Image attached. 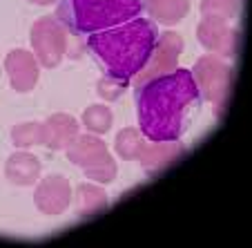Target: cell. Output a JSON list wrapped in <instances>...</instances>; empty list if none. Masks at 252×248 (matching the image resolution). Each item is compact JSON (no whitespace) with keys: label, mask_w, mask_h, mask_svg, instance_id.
Here are the masks:
<instances>
[{"label":"cell","mask_w":252,"mask_h":248,"mask_svg":"<svg viewBox=\"0 0 252 248\" xmlns=\"http://www.w3.org/2000/svg\"><path fill=\"white\" fill-rule=\"evenodd\" d=\"M141 134L148 141H176L188 125V114L199 107L201 94L192 72L176 67L174 72L150 78L134 90Z\"/></svg>","instance_id":"6da1fadb"},{"label":"cell","mask_w":252,"mask_h":248,"mask_svg":"<svg viewBox=\"0 0 252 248\" xmlns=\"http://www.w3.org/2000/svg\"><path fill=\"white\" fill-rule=\"evenodd\" d=\"M158 38V29L150 18H132L112 29L85 36V49L96 58L103 72L132 85V78L143 70Z\"/></svg>","instance_id":"7a4b0ae2"},{"label":"cell","mask_w":252,"mask_h":248,"mask_svg":"<svg viewBox=\"0 0 252 248\" xmlns=\"http://www.w3.org/2000/svg\"><path fill=\"white\" fill-rule=\"evenodd\" d=\"M141 9L143 0H61L56 20L67 32L90 36L136 18Z\"/></svg>","instance_id":"3957f363"},{"label":"cell","mask_w":252,"mask_h":248,"mask_svg":"<svg viewBox=\"0 0 252 248\" xmlns=\"http://www.w3.org/2000/svg\"><path fill=\"white\" fill-rule=\"evenodd\" d=\"M190 72L196 87H199L201 99L210 101L214 105V116L219 119L223 114L225 103H228L232 67L217 54H205V56L196 58L194 70H190Z\"/></svg>","instance_id":"277c9868"},{"label":"cell","mask_w":252,"mask_h":248,"mask_svg":"<svg viewBox=\"0 0 252 248\" xmlns=\"http://www.w3.org/2000/svg\"><path fill=\"white\" fill-rule=\"evenodd\" d=\"M32 47L36 61L52 70L63 61L67 49V29L54 16L38 18L32 25Z\"/></svg>","instance_id":"5b68a950"},{"label":"cell","mask_w":252,"mask_h":248,"mask_svg":"<svg viewBox=\"0 0 252 248\" xmlns=\"http://www.w3.org/2000/svg\"><path fill=\"white\" fill-rule=\"evenodd\" d=\"M183 52V38L176 32H163L157 38L154 45V52L150 54L148 63L143 65V70L132 78L134 87L143 85L150 78L163 76V74H170L179 67V56Z\"/></svg>","instance_id":"8992f818"},{"label":"cell","mask_w":252,"mask_h":248,"mask_svg":"<svg viewBox=\"0 0 252 248\" xmlns=\"http://www.w3.org/2000/svg\"><path fill=\"white\" fill-rule=\"evenodd\" d=\"M196 38L208 52L221 58H234L239 45V29L230 27L228 20L221 18H205L196 27Z\"/></svg>","instance_id":"52a82bcc"},{"label":"cell","mask_w":252,"mask_h":248,"mask_svg":"<svg viewBox=\"0 0 252 248\" xmlns=\"http://www.w3.org/2000/svg\"><path fill=\"white\" fill-rule=\"evenodd\" d=\"M36 208L43 215H63L67 210V206L71 204V188L63 175H49L45 179H40V183L36 186Z\"/></svg>","instance_id":"ba28073f"},{"label":"cell","mask_w":252,"mask_h":248,"mask_svg":"<svg viewBox=\"0 0 252 248\" xmlns=\"http://www.w3.org/2000/svg\"><path fill=\"white\" fill-rule=\"evenodd\" d=\"M5 72L11 81V87L20 94L33 90L38 81V65L36 56L29 54L27 49H11L5 58Z\"/></svg>","instance_id":"9c48e42d"},{"label":"cell","mask_w":252,"mask_h":248,"mask_svg":"<svg viewBox=\"0 0 252 248\" xmlns=\"http://www.w3.org/2000/svg\"><path fill=\"white\" fill-rule=\"evenodd\" d=\"M183 154H186V145L179 139L176 141H150V143H145L138 161H141V168L145 175L154 177Z\"/></svg>","instance_id":"30bf717a"},{"label":"cell","mask_w":252,"mask_h":248,"mask_svg":"<svg viewBox=\"0 0 252 248\" xmlns=\"http://www.w3.org/2000/svg\"><path fill=\"white\" fill-rule=\"evenodd\" d=\"M78 130L81 125L71 114L65 112L52 114L43 123V145H47L49 150H65L76 139Z\"/></svg>","instance_id":"8fae6325"},{"label":"cell","mask_w":252,"mask_h":248,"mask_svg":"<svg viewBox=\"0 0 252 248\" xmlns=\"http://www.w3.org/2000/svg\"><path fill=\"white\" fill-rule=\"evenodd\" d=\"M67 157H69L71 163H76V166L81 168H87L92 166V163H96L98 159H103L107 152V145L100 141L96 134L87 132V134H76V139L71 141L69 145H67Z\"/></svg>","instance_id":"7c38bea8"},{"label":"cell","mask_w":252,"mask_h":248,"mask_svg":"<svg viewBox=\"0 0 252 248\" xmlns=\"http://www.w3.org/2000/svg\"><path fill=\"white\" fill-rule=\"evenodd\" d=\"M40 161L29 152H14L5 163V177L16 186H33L40 177Z\"/></svg>","instance_id":"4fadbf2b"},{"label":"cell","mask_w":252,"mask_h":248,"mask_svg":"<svg viewBox=\"0 0 252 248\" xmlns=\"http://www.w3.org/2000/svg\"><path fill=\"white\" fill-rule=\"evenodd\" d=\"M150 18L161 25H176L181 23L190 11V0H145L143 2Z\"/></svg>","instance_id":"5bb4252c"},{"label":"cell","mask_w":252,"mask_h":248,"mask_svg":"<svg viewBox=\"0 0 252 248\" xmlns=\"http://www.w3.org/2000/svg\"><path fill=\"white\" fill-rule=\"evenodd\" d=\"M107 195L100 186L94 183H81L76 188V213L81 217H92L107 208Z\"/></svg>","instance_id":"9a60e30c"},{"label":"cell","mask_w":252,"mask_h":248,"mask_svg":"<svg viewBox=\"0 0 252 248\" xmlns=\"http://www.w3.org/2000/svg\"><path fill=\"white\" fill-rule=\"evenodd\" d=\"M143 134L141 130L136 128H123L114 139V148H116V154L121 159H138L145 148V141H143Z\"/></svg>","instance_id":"2e32d148"},{"label":"cell","mask_w":252,"mask_h":248,"mask_svg":"<svg viewBox=\"0 0 252 248\" xmlns=\"http://www.w3.org/2000/svg\"><path fill=\"white\" fill-rule=\"evenodd\" d=\"M83 125L87 128V132L92 134H103L112 128V110L107 105H90L85 112H83Z\"/></svg>","instance_id":"e0dca14e"},{"label":"cell","mask_w":252,"mask_h":248,"mask_svg":"<svg viewBox=\"0 0 252 248\" xmlns=\"http://www.w3.org/2000/svg\"><path fill=\"white\" fill-rule=\"evenodd\" d=\"M11 141L16 148L27 150L32 145L43 143V123H33V121H25V123L14 125L11 130Z\"/></svg>","instance_id":"ac0fdd59"},{"label":"cell","mask_w":252,"mask_h":248,"mask_svg":"<svg viewBox=\"0 0 252 248\" xmlns=\"http://www.w3.org/2000/svg\"><path fill=\"white\" fill-rule=\"evenodd\" d=\"M199 9L205 18L232 20L239 14V0H201Z\"/></svg>","instance_id":"d6986e66"},{"label":"cell","mask_w":252,"mask_h":248,"mask_svg":"<svg viewBox=\"0 0 252 248\" xmlns=\"http://www.w3.org/2000/svg\"><path fill=\"white\" fill-rule=\"evenodd\" d=\"M83 170H85V177H87V179H92V181H96V183H112L116 179L119 168H116V161L112 159V154H105L103 159H98L96 163L83 168Z\"/></svg>","instance_id":"ffe728a7"},{"label":"cell","mask_w":252,"mask_h":248,"mask_svg":"<svg viewBox=\"0 0 252 248\" xmlns=\"http://www.w3.org/2000/svg\"><path fill=\"white\" fill-rule=\"evenodd\" d=\"M127 87H129V83H123V81H119V78H112L105 74V76H100L98 83H96V94L110 103V101L121 99V94H123Z\"/></svg>","instance_id":"44dd1931"},{"label":"cell","mask_w":252,"mask_h":248,"mask_svg":"<svg viewBox=\"0 0 252 248\" xmlns=\"http://www.w3.org/2000/svg\"><path fill=\"white\" fill-rule=\"evenodd\" d=\"M29 2H33V5H54L58 0H29Z\"/></svg>","instance_id":"7402d4cb"}]
</instances>
